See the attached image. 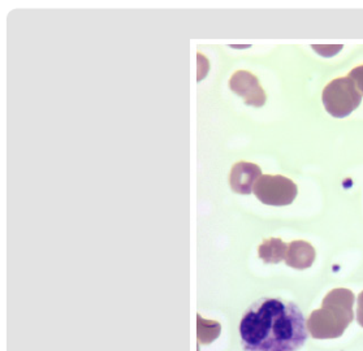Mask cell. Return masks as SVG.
<instances>
[{"instance_id":"cell-1","label":"cell","mask_w":363,"mask_h":351,"mask_svg":"<svg viewBox=\"0 0 363 351\" xmlns=\"http://www.w3.org/2000/svg\"><path fill=\"white\" fill-rule=\"evenodd\" d=\"M238 330L245 351H297L308 338L300 307L281 298H262L252 304Z\"/></svg>"},{"instance_id":"cell-10","label":"cell","mask_w":363,"mask_h":351,"mask_svg":"<svg viewBox=\"0 0 363 351\" xmlns=\"http://www.w3.org/2000/svg\"><path fill=\"white\" fill-rule=\"evenodd\" d=\"M357 321L363 328V291L357 298Z\"/></svg>"},{"instance_id":"cell-7","label":"cell","mask_w":363,"mask_h":351,"mask_svg":"<svg viewBox=\"0 0 363 351\" xmlns=\"http://www.w3.org/2000/svg\"><path fill=\"white\" fill-rule=\"evenodd\" d=\"M315 249L306 241H293L288 245L285 263L294 269L310 268L315 260Z\"/></svg>"},{"instance_id":"cell-8","label":"cell","mask_w":363,"mask_h":351,"mask_svg":"<svg viewBox=\"0 0 363 351\" xmlns=\"http://www.w3.org/2000/svg\"><path fill=\"white\" fill-rule=\"evenodd\" d=\"M288 245L280 238H269L262 243L258 247V255L264 263L277 264L285 260Z\"/></svg>"},{"instance_id":"cell-9","label":"cell","mask_w":363,"mask_h":351,"mask_svg":"<svg viewBox=\"0 0 363 351\" xmlns=\"http://www.w3.org/2000/svg\"><path fill=\"white\" fill-rule=\"evenodd\" d=\"M353 82H354L355 87L358 89V91L361 93L363 96V65L355 67L353 69L350 70L349 76Z\"/></svg>"},{"instance_id":"cell-6","label":"cell","mask_w":363,"mask_h":351,"mask_svg":"<svg viewBox=\"0 0 363 351\" xmlns=\"http://www.w3.org/2000/svg\"><path fill=\"white\" fill-rule=\"evenodd\" d=\"M262 176L261 168L257 164L238 162L230 169L229 185L237 194H250L257 179Z\"/></svg>"},{"instance_id":"cell-2","label":"cell","mask_w":363,"mask_h":351,"mask_svg":"<svg viewBox=\"0 0 363 351\" xmlns=\"http://www.w3.org/2000/svg\"><path fill=\"white\" fill-rule=\"evenodd\" d=\"M355 296L352 290L337 288L324 296L319 310L311 312L306 325L310 335L316 340L339 338L354 320L353 304Z\"/></svg>"},{"instance_id":"cell-3","label":"cell","mask_w":363,"mask_h":351,"mask_svg":"<svg viewBox=\"0 0 363 351\" xmlns=\"http://www.w3.org/2000/svg\"><path fill=\"white\" fill-rule=\"evenodd\" d=\"M322 101L325 111L336 118L347 117L359 107L362 95L349 77L332 79L324 87Z\"/></svg>"},{"instance_id":"cell-5","label":"cell","mask_w":363,"mask_h":351,"mask_svg":"<svg viewBox=\"0 0 363 351\" xmlns=\"http://www.w3.org/2000/svg\"><path fill=\"white\" fill-rule=\"evenodd\" d=\"M229 87L233 93L241 96L247 106L262 107L266 104L267 96L259 85L258 78L247 70H237L229 79Z\"/></svg>"},{"instance_id":"cell-4","label":"cell","mask_w":363,"mask_h":351,"mask_svg":"<svg viewBox=\"0 0 363 351\" xmlns=\"http://www.w3.org/2000/svg\"><path fill=\"white\" fill-rule=\"evenodd\" d=\"M253 191L263 204L283 207L294 202L298 189L294 181L284 176L262 174L257 179Z\"/></svg>"}]
</instances>
